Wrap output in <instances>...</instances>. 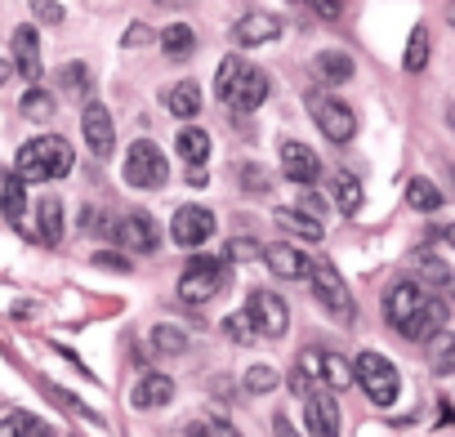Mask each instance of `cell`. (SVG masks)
Instances as JSON below:
<instances>
[{"mask_svg": "<svg viewBox=\"0 0 455 437\" xmlns=\"http://www.w3.org/2000/svg\"><path fill=\"white\" fill-rule=\"evenodd\" d=\"M214 94H219L223 103H233L237 112H255V107H264V99H268V72L255 68V63H242L237 54H228V59L219 63Z\"/></svg>", "mask_w": 455, "mask_h": 437, "instance_id": "1", "label": "cell"}, {"mask_svg": "<svg viewBox=\"0 0 455 437\" xmlns=\"http://www.w3.org/2000/svg\"><path fill=\"white\" fill-rule=\"evenodd\" d=\"M72 165H76V152H72V143L59 139V134H41V139L23 143V147H19V161H14V170H19L28 183L68 179Z\"/></svg>", "mask_w": 455, "mask_h": 437, "instance_id": "2", "label": "cell"}, {"mask_svg": "<svg viewBox=\"0 0 455 437\" xmlns=\"http://www.w3.org/2000/svg\"><path fill=\"white\" fill-rule=\"evenodd\" d=\"M223 286H228V264L201 255V259H192V264L183 268V277H179V299L192 304V308H201V304L219 299Z\"/></svg>", "mask_w": 455, "mask_h": 437, "instance_id": "3", "label": "cell"}, {"mask_svg": "<svg viewBox=\"0 0 455 437\" xmlns=\"http://www.w3.org/2000/svg\"><path fill=\"white\" fill-rule=\"evenodd\" d=\"M299 370H304L308 379L335 388V393H344V388L357 384V366H353L344 353H335V348H304V353H299Z\"/></svg>", "mask_w": 455, "mask_h": 437, "instance_id": "4", "label": "cell"}, {"mask_svg": "<svg viewBox=\"0 0 455 437\" xmlns=\"http://www.w3.org/2000/svg\"><path fill=\"white\" fill-rule=\"evenodd\" d=\"M313 295H317V304H322L335 322H353V317H357L353 290L344 286V277L335 273L331 259H313Z\"/></svg>", "mask_w": 455, "mask_h": 437, "instance_id": "5", "label": "cell"}, {"mask_svg": "<svg viewBox=\"0 0 455 437\" xmlns=\"http://www.w3.org/2000/svg\"><path fill=\"white\" fill-rule=\"evenodd\" d=\"M357 388L375 401V406H393L397 401V366L388 362V357H379V353H362L357 362Z\"/></svg>", "mask_w": 455, "mask_h": 437, "instance_id": "6", "label": "cell"}, {"mask_svg": "<svg viewBox=\"0 0 455 437\" xmlns=\"http://www.w3.org/2000/svg\"><path fill=\"white\" fill-rule=\"evenodd\" d=\"M165 174H170V165H165V156H161V147H156L152 139L130 143V152H125V183H130V187L152 192V187L165 183Z\"/></svg>", "mask_w": 455, "mask_h": 437, "instance_id": "7", "label": "cell"}, {"mask_svg": "<svg viewBox=\"0 0 455 437\" xmlns=\"http://www.w3.org/2000/svg\"><path fill=\"white\" fill-rule=\"evenodd\" d=\"M308 112H313L317 130H322L331 143H348V139L357 134L353 107H348L344 99H335V94H308Z\"/></svg>", "mask_w": 455, "mask_h": 437, "instance_id": "8", "label": "cell"}, {"mask_svg": "<svg viewBox=\"0 0 455 437\" xmlns=\"http://www.w3.org/2000/svg\"><path fill=\"white\" fill-rule=\"evenodd\" d=\"M170 237H174V246H183V250L205 246V242L214 237V214H210L205 205H179L174 218H170Z\"/></svg>", "mask_w": 455, "mask_h": 437, "instance_id": "9", "label": "cell"}, {"mask_svg": "<svg viewBox=\"0 0 455 437\" xmlns=\"http://www.w3.org/2000/svg\"><path fill=\"white\" fill-rule=\"evenodd\" d=\"M112 237H116L130 255H152V250L161 246V228H156V218H152L148 210H134V214L116 218Z\"/></svg>", "mask_w": 455, "mask_h": 437, "instance_id": "10", "label": "cell"}, {"mask_svg": "<svg viewBox=\"0 0 455 437\" xmlns=\"http://www.w3.org/2000/svg\"><path fill=\"white\" fill-rule=\"evenodd\" d=\"M277 161H282V174H286L291 183H299V187H313V183L322 179V161H317V152L304 147L299 139H286V143L277 147Z\"/></svg>", "mask_w": 455, "mask_h": 437, "instance_id": "11", "label": "cell"}, {"mask_svg": "<svg viewBox=\"0 0 455 437\" xmlns=\"http://www.w3.org/2000/svg\"><path fill=\"white\" fill-rule=\"evenodd\" d=\"M246 308H251V317H255L259 335L282 339V335L291 330V308L282 304V295H273V290H255V295L246 299Z\"/></svg>", "mask_w": 455, "mask_h": 437, "instance_id": "12", "label": "cell"}, {"mask_svg": "<svg viewBox=\"0 0 455 437\" xmlns=\"http://www.w3.org/2000/svg\"><path fill=\"white\" fill-rule=\"evenodd\" d=\"M81 134H85V147H90L99 161L112 156V147H116V130H112V112H108L103 103H90V107H85V116H81Z\"/></svg>", "mask_w": 455, "mask_h": 437, "instance_id": "13", "label": "cell"}, {"mask_svg": "<svg viewBox=\"0 0 455 437\" xmlns=\"http://www.w3.org/2000/svg\"><path fill=\"white\" fill-rule=\"evenodd\" d=\"M304 419L313 437H335L339 433V406H335V388H313L304 397Z\"/></svg>", "mask_w": 455, "mask_h": 437, "instance_id": "14", "label": "cell"}, {"mask_svg": "<svg viewBox=\"0 0 455 437\" xmlns=\"http://www.w3.org/2000/svg\"><path fill=\"white\" fill-rule=\"evenodd\" d=\"M424 295H428L424 282H397V286L384 295V322H388L393 330H402V326L411 322V313L424 304Z\"/></svg>", "mask_w": 455, "mask_h": 437, "instance_id": "15", "label": "cell"}, {"mask_svg": "<svg viewBox=\"0 0 455 437\" xmlns=\"http://www.w3.org/2000/svg\"><path fill=\"white\" fill-rule=\"evenodd\" d=\"M446 317H451V308H446V299H437L433 290L424 295V304L411 313V322L402 326V335L406 339H415V344H424V339H433L442 326H446Z\"/></svg>", "mask_w": 455, "mask_h": 437, "instance_id": "16", "label": "cell"}, {"mask_svg": "<svg viewBox=\"0 0 455 437\" xmlns=\"http://www.w3.org/2000/svg\"><path fill=\"white\" fill-rule=\"evenodd\" d=\"M264 264H268L273 277H282V282H304V277H313V259L299 255V250H291V246H268V250H264Z\"/></svg>", "mask_w": 455, "mask_h": 437, "instance_id": "17", "label": "cell"}, {"mask_svg": "<svg viewBox=\"0 0 455 437\" xmlns=\"http://www.w3.org/2000/svg\"><path fill=\"white\" fill-rule=\"evenodd\" d=\"M170 397H174V379H170V375H161V370L139 375V384L130 388V401H134L139 410H156V406H165Z\"/></svg>", "mask_w": 455, "mask_h": 437, "instance_id": "18", "label": "cell"}, {"mask_svg": "<svg viewBox=\"0 0 455 437\" xmlns=\"http://www.w3.org/2000/svg\"><path fill=\"white\" fill-rule=\"evenodd\" d=\"M233 36H237V45H246V50L273 45V41L282 36V19H273V14H246V19L233 28Z\"/></svg>", "mask_w": 455, "mask_h": 437, "instance_id": "19", "label": "cell"}, {"mask_svg": "<svg viewBox=\"0 0 455 437\" xmlns=\"http://www.w3.org/2000/svg\"><path fill=\"white\" fill-rule=\"evenodd\" d=\"M0 214H5L19 233H28V179L23 174L5 179V187H0Z\"/></svg>", "mask_w": 455, "mask_h": 437, "instance_id": "20", "label": "cell"}, {"mask_svg": "<svg viewBox=\"0 0 455 437\" xmlns=\"http://www.w3.org/2000/svg\"><path fill=\"white\" fill-rule=\"evenodd\" d=\"M14 63H19V76H28V81L41 76V36H36V28L14 32Z\"/></svg>", "mask_w": 455, "mask_h": 437, "instance_id": "21", "label": "cell"}, {"mask_svg": "<svg viewBox=\"0 0 455 437\" xmlns=\"http://www.w3.org/2000/svg\"><path fill=\"white\" fill-rule=\"evenodd\" d=\"M313 72H317L326 85H344V81H353V54H344V50H322V54L313 59Z\"/></svg>", "mask_w": 455, "mask_h": 437, "instance_id": "22", "label": "cell"}, {"mask_svg": "<svg viewBox=\"0 0 455 437\" xmlns=\"http://www.w3.org/2000/svg\"><path fill=\"white\" fill-rule=\"evenodd\" d=\"M36 218H41V242L45 246H59L63 242V201L59 196H41L36 201Z\"/></svg>", "mask_w": 455, "mask_h": 437, "instance_id": "23", "label": "cell"}, {"mask_svg": "<svg viewBox=\"0 0 455 437\" xmlns=\"http://www.w3.org/2000/svg\"><path fill=\"white\" fill-rule=\"evenodd\" d=\"M424 357H428V370L433 375H451L455 370V335L437 330L433 339H424Z\"/></svg>", "mask_w": 455, "mask_h": 437, "instance_id": "24", "label": "cell"}, {"mask_svg": "<svg viewBox=\"0 0 455 437\" xmlns=\"http://www.w3.org/2000/svg\"><path fill=\"white\" fill-rule=\"evenodd\" d=\"M165 107H170L174 116L192 121V116L201 112V85H196V81H179L174 90H165Z\"/></svg>", "mask_w": 455, "mask_h": 437, "instance_id": "25", "label": "cell"}, {"mask_svg": "<svg viewBox=\"0 0 455 437\" xmlns=\"http://www.w3.org/2000/svg\"><path fill=\"white\" fill-rule=\"evenodd\" d=\"M415 264H419V282H424L428 290H437V295H455V273H451L442 259H433V255H419Z\"/></svg>", "mask_w": 455, "mask_h": 437, "instance_id": "26", "label": "cell"}, {"mask_svg": "<svg viewBox=\"0 0 455 437\" xmlns=\"http://www.w3.org/2000/svg\"><path fill=\"white\" fill-rule=\"evenodd\" d=\"M277 224H282L286 233L304 237V242H322V218H313V214H304V210H277Z\"/></svg>", "mask_w": 455, "mask_h": 437, "instance_id": "27", "label": "cell"}, {"mask_svg": "<svg viewBox=\"0 0 455 437\" xmlns=\"http://www.w3.org/2000/svg\"><path fill=\"white\" fill-rule=\"evenodd\" d=\"M161 50H165V59L183 63V59L196 50V36H192V28H188V23H174V28H165V32H161Z\"/></svg>", "mask_w": 455, "mask_h": 437, "instance_id": "28", "label": "cell"}, {"mask_svg": "<svg viewBox=\"0 0 455 437\" xmlns=\"http://www.w3.org/2000/svg\"><path fill=\"white\" fill-rule=\"evenodd\" d=\"M406 205L419 210V214H437V210H442V192H437V183H428V179H411V183H406Z\"/></svg>", "mask_w": 455, "mask_h": 437, "instance_id": "29", "label": "cell"}, {"mask_svg": "<svg viewBox=\"0 0 455 437\" xmlns=\"http://www.w3.org/2000/svg\"><path fill=\"white\" fill-rule=\"evenodd\" d=\"M45 433H50V424L28 415V410H14V415L0 419V437H45Z\"/></svg>", "mask_w": 455, "mask_h": 437, "instance_id": "30", "label": "cell"}, {"mask_svg": "<svg viewBox=\"0 0 455 437\" xmlns=\"http://www.w3.org/2000/svg\"><path fill=\"white\" fill-rule=\"evenodd\" d=\"M179 156H183L188 165H205V161H210V134L196 130V125H188V130L179 134Z\"/></svg>", "mask_w": 455, "mask_h": 437, "instance_id": "31", "label": "cell"}, {"mask_svg": "<svg viewBox=\"0 0 455 437\" xmlns=\"http://www.w3.org/2000/svg\"><path fill=\"white\" fill-rule=\"evenodd\" d=\"M402 68H406V72H424V68H428V28H424V23L411 28V41H406Z\"/></svg>", "mask_w": 455, "mask_h": 437, "instance_id": "32", "label": "cell"}, {"mask_svg": "<svg viewBox=\"0 0 455 437\" xmlns=\"http://www.w3.org/2000/svg\"><path fill=\"white\" fill-rule=\"evenodd\" d=\"M19 112H23L28 121H50V116L59 112V103H54V94H50V90H41V85H32V90L23 94V103H19Z\"/></svg>", "mask_w": 455, "mask_h": 437, "instance_id": "33", "label": "cell"}, {"mask_svg": "<svg viewBox=\"0 0 455 437\" xmlns=\"http://www.w3.org/2000/svg\"><path fill=\"white\" fill-rule=\"evenodd\" d=\"M152 348H156V353H165V357H179V353H188V330H179V326L161 322V326L152 330Z\"/></svg>", "mask_w": 455, "mask_h": 437, "instance_id": "34", "label": "cell"}, {"mask_svg": "<svg viewBox=\"0 0 455 437\" xmlns=\"http://www.w3.org/2000/svg\"><path fill=\"white\" fill-rule=\"evenodd\" d=\"M362 201H366L362 183H357L353 174H339V179H335V205H339L344 214H357V210H362Z\"/></svg>", "mask_w": 455, "mask_h": 437, "instance_id": "35", "label": "cell"}, {"mask_svg": "<svg viewBox=\"0 0 455 437\" xmlns=\"http://www.w3.org/2000/svg\"><path fill=\"white\" fill-rule=\"evenodd\" d=\"M223 335L233 339V344H251V339L259 335V326H255L251 308H242V313H228V322H223Z\"/></svg>", "mask_w": 455, "mask_h": 437, "instance_id": "36", "label": "cell"}, {"mask_svg": "<svg viewBox=\"0 0 455 437\" xmlns=\"http://www.w3.org/2000/svg\"><path fill=\"white\" fill-rule=\"evenodd\" d=\"M282 379H277V370L273 366H251L246 370V393H255V397H264V393H273Z\"/></svg>", "mask_w": 455, "mask_h": 437, "instance_id": "37", "label": "cell"}, {"mask_svg": "<svg viewBox=\"0 0 455 437\" xmlns=\"http://www.w3.org/2000/svg\"><path fill=\"white\" fill-rule=\"evenodd\" d=\"M59 85H63L68 94H81V99H85V90H90V72H85V63H68V68L59 72Z\"/></svg>", "mask_w": 455, "mask_h": 437, "instance_id": "38", "label": "cell"}, {"mask_svg": "<svg viewBox=\"0 0 455 437\" xmlns=\"http://www.w3.org/2000/svg\"><path fill=\"white\" fill-rule=\"evenodd\" d=\"M295 210H304V214H313V218H326V210H331V205H326V196H322V192H313V187H308V192H299Z\"/></svg>", "mask_w": 455, "mask_h": 437, "instance_id": "39", "label": "cell"}, {"mask_svg": "<svg viewBox=\"0 0 455 437\" xmlns=\"http://www.w3.org/2000/svg\"><path fill=\"white\" fill-rule=\"evenodd\" d=\"M45 393H50V397H54V401H59V406H63V410H72V415H81V419H90V424H94V419H99V415H94V410H90V406H81V401H76V397H68V393H59V388H54V384H45Z\"/></svg>", "mask_w": 455, "mask_h": 437, "instance_id": "40", "label": "cell"}, {"mask_svg": "<svg viewBox=\"0 0 455 437\" xmlns=\"http://www.w3.org/2000/svg\"><path fill=\"white\" fill-rule=\"evenodd\" d=\"M32 14H36L41 23H50V28L63 23V5H59V0H32Z\"/></svg>", "mask_w": 455, "mask_h": 437, "instance_id": "41", "label": "cell"}, {"mask_svg": "<svg viewBox=\"0 0 455 437\" xmlns=\"http://www.w3.org/2000/svg\"><path fill=\"white\" fill-rule=\"evenodd\" d=\"M94 268H108V273H130V259L116 255V250H99L94 255Z\"/></svg>", "mask_w": 455, "mask_h": 437, "instance_id": "42", "label": "cell"}, {"mask_svg": "<svg viewBox=\"0 0 455 437\" xmlns=\"http://www.w3.org/2000/svg\"><path fill=\"white\" fill-rule=\"evenodd\" d=\"M148 41H152V28H143V23H134V28L121 36V45H125V50H143Z\"/></svg>", "mask_w": 455, "mask_h": 437, "instance_id": "43", "label": "cell"}, {"mask_svg": "<svg viewBox=\"0 0 455 437\" xmlns=\"http://www.w3.org/2000/svg\"><path fill=\"white\" fill-rule=\"evenodd\" d=\"M188 433H219V437H233L237 428L228 419H205V424H188Z\"/></svg>", "mask_w": 455, "mask_h": 437, "instance_id": "44", "label": "cell"}, {"mask_svg": "<svg viewBox=\"0 0 455 437\" xmlns=\"http://www.w3.org/2000/svg\"><path fill=\"white\" fill-rule=\"evenodd\" d=\"M255 255H259V246L246 242V237H237L233 246H228V259H255Z\"/></svg>", "mask_w": 455, "mask_h": 437, "instance_id": "45", "label": "cell"}, {"mask_svg": "<svg viewBox=\"0 0 455 437\" xmlns=\"http://www.w3.org/2000/svg\"><path fill=\"white\" fill-rule=\"evenodd\" d=\"M308 10H317L322 19H339V0H304Z\"/></svg>", "mask_w": 455, "mask_h": 437, "instance_id": "46", "label": "cell"}, {"mask_svg": "<svg viewBox=\"0 0 455 437\" xmlns=\"http://www.w3.org/2000/svg\"><path fill=\"white\" fill-rule=\"evenodd\" d=\"M242 183H251L255 192H264V174H259V165H242Z\"/></svg>", "mask_w": 455, "mask_h": 437, "instance_id": "47", "label": "cell"}, {"mask_svg": "<svg viewBox=\"0 0 455 437\" xmlns=\"http://www.w3.org/2000/svg\"><path fill=\"white\" fill-rule=\"evenodd\" d=\"M14 72H19V63H10V59H0V85H5V81H14Z\"/></svg>", "mask_w": 455, "mask_h": 437, "instance_id": "48", "label": "cell"}, {"mask_svg": "<svg viewBox=\"0 0 455 437\" xmlns=\"http://www.w3.org/2000/svg\"><path fill=\"white\" fill-rule=\"evenodd\" d=\"M437 237H442V242H446V246H451V250H455V224H451V228H442V233H437Z\"/></svg>", "mask_w": 455, "mask_h": 437, "instance_id": "49", "label": "cell"}, {"mask_svg": "<svg viewBox=\"0 0 455 437\" xmlns=\"http://www.w3.org/2000/svg\"><path fill=\"white\" fill-rule=\"evenodd\" d=\"M156 5H179L183 10V5H192V0H156Z\"/></svg>", "mask_w": 455, "mask_h": 437, "instance_id": "50", "label": "cell"}, {"mask_svg": "<svg viewBox=\"0 0 455 437\" xmlns=\"http://www.w3.org/2000/svg\"><path fill=\"white\" fill-rule=\"evenodd\" d=\"M451 125H455V107H451Z\"/></svg>", "mask_w": 455, "mask_h": 437, "instance_id": "51", "label": "cell"}, {"mask_svg": "<svg viewBox=\"0 0 455 437\" xmlns=\"http://www.w3.org/2000/svg\"><path fill=\"white\" fill-rule=\"evenodd\" d=\"M451 23H455V5H451Z\"/></svg>", "mask_w": 455, "mask_h": 437, "instance_id": "52", "label": "cell"}]
</instances>
